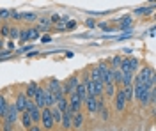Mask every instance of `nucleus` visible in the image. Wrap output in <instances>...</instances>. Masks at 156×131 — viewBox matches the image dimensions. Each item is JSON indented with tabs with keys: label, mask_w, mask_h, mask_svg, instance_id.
<instances>
[{
	"label": "nucleus",
	"mask_w": 156,
	"mask_h": 131,
	"mask_svg": "<svg viewBox=\"0 0 156 131\" xmlns=\"http://www.w3.org/2000/svg\"><path fill=\"white\" fill-rule=\"evenodd\" d=\"M133 85H147L149 89H154V69L153 67H140L133 74Z\"/></svg>",
	"instance_id": "nucleus-1"
},
{
	"label": "nucleus",
	"mask_w": 156,
	"mask_h": 131,
	"mask_svg": "<svg viewBox=\"0 0 156 131\" xmlns=\"http://www.w3.org/2000/svg\"><path fill=\"white\" fill-rule=\"evenodd\" d=\"M149 87L147 85H133V99H136V103L140 106H149Z\"/></svg>",
	"instance_id": "nucleus-2"
},
{
	"label": "nucleus",
	"mask_w": 156,
	"mask_h": 131,
	"mask_svg": "<svg viewBox=\"0 0 156 131\" xmlns=\"http://www.w3.org/2000/svg\"><path fill=\"white\" fill-rule=\"evenodd\" d=\"M112 106H114V110L119 112V113H122V112L126 110L128 103H126V98H124V92H122V87H121V89H115V94H114V98H112Z\"/></svg>",
	"instance_id": "nucleus-3"
},
{
	"label": "nucleus",
	"mask_w": 156,
	"mask_h": 131,
	"mask_svg": "<svg viewBox=\"0 0 156 131\" xmlns=\"http://www.w3.org/2000/svg\"><path fill=\"white\" fill-rule=\"evenodd\" d=\"M78 83H80V74H73V76L66 78V80L62 81V94L68 98L71 92H75V89H76Z\"/></svg>",
	"instance_id": "nucleus-4"
},
{
	"label": "nucleus",
	"mask_w": 156,
	"mask_h": 131,
	"mask_svg": "<svg viewBox=\"0 0 156 131\" xmlns=\"http://www.w3.org/2000/svg\"><path fill=\"white\" fill-rule=\"evenodd\" d=\"M41 128H43V131H51L53 129V119H51V112H50V108H41Z\"/></svg>",
	"instance_id": "nucleus-5"
},
{
	"label": "nucleus",
	"mask_w": 156,
	"mask_h": 131,
	"mask_svg": "<svg viewBox=\"0 0 156 131\" xmlns=\"http://www.w3.org/2000/svg\"><path fill=\"white\" fill-rule=\"evenodd\" d=\"M2 121L11 122V124H16V122L20 121V112L16 110L14 103H7V110H5V113H4Z\"/></svg>",
	"instance_id": "nucleus-6"
},
{
	"label": "nucleus",
	"mask_w": 156,
	"mask_h": 131,
	"mask_svg": "<svg viewBox=\"0 0 156 131\" xmlns=\"http://www.w3.org/2000/svg\"><path fill=\"white\" fill-rule=\"evenodd\" d=\"M46 89H48L51 94H53L55 103H57L58 98H62V96H64V94H62V81H58L57 78H50V80H48V85H46Z\"/></svg>",
	"instance_id": "nucleus-7"
},
{
	"label": "nucleus",
	"mask_w": 156,
	"mask_h": 131,
	"mask_svg": "<svg viewBox=\"0 0 156 131\" xmlns=\"http://www.w3.org/2000/svg\"><path fill=\"white\" fill-rule=\"evenodd\" d=\"M80 110H82V101H80L76 92H71L68 96V112L76 113V112H80Z\"/></svg>",
	"instance_id": "nucleus-8"
},
{
	"label": "nucleus",
	"mask_w": 156,
	"mask_h": 131,
	"mask_svg": "<svg viewBox=\"0 0 156 131\" xmlns=\"http://www.w3.org/2000/svg\"><path fill=\"white\" fill-rule=\"evenodd\" d=\"M82 106H85L87 108V112L94 117V115H98V98H94V96H87L85 98V101L82 103Z\"/></svg>",
	"instance_id": "nucleus-9"
},
{
	"label": "nucleus",
	"mask_w": 156,
	"mask_h": 131,
	"mask_svg": "<svg viewBox=\"0 0 156 131\" xmlns=\"http://www.w3.org/2000/svg\"><path fill=\"white\" fill-rule=\"evenodd\" d=\"M83 124H85V113L82 110L73 113V117H71V129H82Z\"/></svg>",
	"instance_id": "nucleus-10"
},
{
	"label": "nucleus",
	"mask_w": 156,
	"mask_h": 131,
	"mask_svg": "<svg viewBox=\"0 0 156 131\" xmlns=\"http://www.w3.org/2000/svg\"><path fill=\"white\" fill-rule=\"evenodd\" d=\"M27 96H25V92H18L16 96H14V106H16V110L21 113V112H25L27 108Z\"/></svg>",
	"instance_id": "nucleus-11"
},
{
	"label": "nucleus",
	"mask_w": 156,
	"mask_h": 131,
	"mask_svg": "<svg viewBox=\"0 0 156 131\" xmlns=\"http://www.w3.org/2000/svg\"><path fill=\"white\" fill-rule=\"evenodd\" d=\"M37 37H39L37 29H25V30H20V39L21 41H32V39H37Z\"/></svg>",
	"instance_id": "nucleus-12"
},
{
	"label": "nucleus",
	"mask_w": 156,
	"mask_h": 131,
	"mask_svg": "<svg viewBox=\"0 0 156 131\" xmlns=\"http://www.w3.org/2000/svg\"><path fill=\"white\" fill-rule=\"evenodd\" d=\"M39 87H41V85H39L37 81H30V83H27V87H25V96H27V98H29V99H34V98H36V94H37V91H39Z\"/></svg>",
	"instance_id": "nucleus-13"
},
{
	"label": "nucleus",
	"mask_w": 156,
	"mask_h": 131,
	"mask_svg": "<svg viewBox=\"0 0 156 131\" xmlns=\"http://www.w3.org/2000/svg\"><path fill=\"white\" fill-rule=\"evenodd\" d=\"M71 117H73V113L71 112H62V121H60V126H62V129L64 131H69L71 129Z\"/></svg>",
	"instance_id": "nucleus-14"
},
{
	"label": "nucleus",
	"mask_w": 156,
	"mask_h": 131,
	"mask_svg": "<svg viewBox=\"0 0 156 131\" xmlns=\"http://www.w3.org/2000/svg\"><path fill=\"white\" fill-rule=\"evenodd\" d=\"M131 23H133V18L131 16H122L121 20H119V29L124 32H131Z\"/></svg>",
	"instance_id": "nucleus-15"
},
{
	"label": "nucleus",
	"mask_w": 156,
	"mask_h": 131,
	"mask_svg": "<svg viewBox=\"0 0 156 131\" xmlns=\"http://www.w3.org/2000/svg\"><path fill=\"white\" fill-rule=\"evenodd\" d=\"M34 103H36L37 108H44V87H43V85L39 87L37 94H36V98H34Z\"/></svg>",
	"instance_id": "nucleus-16"
},
{
	"label": "nucleus",
	"mask_w": 156,
	"mask_h": 131,
	"mask_svg": "<svg viewBox=\"0 0 156 131\" xmlns=\"http://www.w3.org/2000/svg\"><path fill=\"white\" fill-rule=\"evenodd\" d=\"M115 85L114 83H105L103 85V98H107V99H112L114 98V94H115Z\"/></svg>",
	"instance_id": "nucleus-17"
},
{
	"label": "nucleus",
	"mask_w": 156,
	"mask_h": 131,
	"mask_svg": "<svg viewBox=\"0 0 156 131\" xmlns=\"http://www.w3.org/2000/svg\"><path fill=\"white\" fill-rule=\"evenodd\" d=\"M29 112V115H30V119H32V124H39L41 122V108H37V106H32Z\"/></svg>",
	"instance_id": "nucleus-18"
},
{
	"label": "nucleus",
	"mask_w": 156,
	"mask_h": 131,
	"mask_svg": "<svg viewBox=\"0 0 156 131\" xmlns=\"http://www.w3.org/2000/svg\"><path fill=\"white\" fill-rule=\"evenodd\" d=\"M20 122H21V126H23V129L25 131L32 126V119H30L29 112H21V113H20Z\"/></svg>",
	"instance_id": "nucleus-19"
},
{
	"label": "nucleus",
	"mask_w": 156,
	"mask_h": 131,
	"mask_svg": "<svg viewBox=\"0 0 156 131\" xmlns=\"http://www.w3.org/2000/svg\"><path fill=\"white\" fill-rule=\"evenodd\" d=\"M51 106H55V98H53V94L44 87V108H51Z\"/></svg>",
	"instance_id": "nucleus-20"
},
{
	"label": "nucleus",
	"mask_w": 156,
	"mask_h": 131,
	"mask_svg": "<svg viewBox=\"0 0 156 131\" xmlns=\"http://www.w3.org/2000/svg\"><path fill=\"white\" fill-rule=\"evenodd\" d=\"M75 92L78 94V98H80V101L83 103V101H85V98H87V89H85V85H83L82 81H80V83L76 85V89H75Z\"/></svg>",
	"instance_id": "nucleus-21"
},
{
	"label": "nucleus",
	"mask_w": 156,
	"mask_h": 131,
	"mask_svg": "<svg viewBox=\"0 0 156 131\" xmlns=\"http://www.w3.org/2000/svg\"><path fill=\"white\" fill-rule=\"evenodd\" d=\"M50 112H51V119H53V124H60V121H62V112L58 110L57 106H51V108H50Z\"/></svg>",
	"instance_id": "nucleus-22"
},
{
	"label": "nucleus",
	"mask_w": 156,
	"mask_h": 131,
	"mask_svg": "<svg viewBox=\"0 0 156 131\" xmlns=\"http://www.w3.org/2000/svg\"><path fill=\"white\" fill-rule=\"evenodd\" d=\"M121 60H122V57L115 55V57H112V59L107 62V64H108V67H110V69H119V66H121Z\"/></svg>",
	"instance_id": "nucleus-23"
},
{
	"label": "nucleus",
	"mask_w": 156,
	"mask_h": 131,
	"mask_svg": "<svg viewBox=\"0 0 156 131\" xmlns=\"http://www.w3.org/2000/svg\"><path fill=\"white\" fill-rule=\"evenodd\" d=\"M128 85H133V73H124V74H122L121 87H128Z\"/></svg>",
	"instance_id": "nucleus-24"
},
{
	"label": "nucleus",
	"mask_w": 156,
	"mask_h": 131,
	"mask_svg": "<svg viewBox=\"0 0 156 131\" xmlns=\"http://www.w3.org/2000/svg\"><path fill=\"white\" fill-rule=\"evenodd\" d=\"M55 106H57L60 112H66L68 110V98L66 96H62V98H58L57 103H55Z\"/></svg>",
	"instance_id": "nucleus-25"
},
{
	"label": "nucleus",
	"mask_w": 156,
	"mask_h": 131,
	"mask_svg": "<svg viewBox=\"0 0 156 131\" xmlns=\"http://www.w3.org/2000/svg\"><path fill=\"white\" fill-rule=\"evenodd\" d=\"M20 20H25V21H36L37 20V14L36 12H20Z\"/></svg>",
	"instance_id": "nucleus-26"
},
{
	"label": "nucleus",
	"mask_w": 156,
	"mask_h": 131,
	"mask_svg": "<svg viewBox=\"0 0 156 131\" xmlns=\"http://www.w3.org/2000/svg\"><path fill=\"white\" fill-rule=\"evenodd\" d=\"M122 92H124V98H126V103H131V101H133V85H128V87H122Z\"/></svg>",
	"instance_id": "nucleus-27"
},
{
	"label": "nucleus",
	"mask_w": 156,
	"mask_h": 131,
	"mask_svg": "<svg viewBox=\"0 0 156 131\" xmlns=\"http://www.w3.org/2000/svg\"><path fill=\"white\" fill-rule=\"evenodd\" d=\"M98 115H99V119H101L103 122H108L110 121V110H108V106L101 108V110L98 112Z\"/></svg>",
	"instance_id": "nucleus-28"
},
{
	"label": "nucleus",
	"mask_w": 156,
	"mask_h": 131,
	"mask_svg": "<svg viewBox=\"0 0 156 131\" xmlns=\"http://www.w3.org/2000/svg\"><path fill=\"white\" fill-rule=\"evenodd\" d=\"M7 103H9V101L5 99V96L0 94V119L4 117V113H5V110H7Z\"/></svg>",
	"instance_id": "nucleus-29"
},
{
	"label": "nucleus",
	"mask_w": 156,
	"mask_h": 131,
	"mask_svg": "<svg viewBox=\"0 0 156 131\" xmlns=\"http://www.w3.org/2000/svg\"><path fill=\"white\" fill-rule=\"evenodd\" d=\"M39 23H41V27L37 29V32H41V30L46 32L50 27H51V21H50V18H41V20H39Z\"/></svg>",
	"instance_id": "nucleus-30"
},
{
	"label": "nucleus",
	"mask_w": 156,
	"mask_h": 131,
	"mask_svg": "<svg viewBox=\"0 0 156 131\" xmlns=\"http://www.w3.org/2000/svg\"><path fill=\"white\" fill-rule=\"evenodd\" d=\"M153 9H154L153 5H151V7H138V9L135 11V14H138V16H142V14L147 16V14H151V12H153Z\"/></svg>",
	"instance_id": "nucleus-31"
},
{
	"label": "nucleus",
	"mask_w": 156,
	"mask_h": 131,
	"mask_svg": "<svg viewBox=\"0 0 156 131\" xmlns=\"http://www.w3.org/2000/svg\"><path fill=\"white\" fill-rule=\"evenodd\" d=\"M0 131H16V128H14V124H11V122L2 121V124H0Z\"/></svg>",
	"instance_id": "nucleus-32"
},
{
	"label": "nucleus",
	"mask_w": 156,
	"mask_h": 131,
	"mask_svg": "<svg viewBox=\"0 0 156 131\" xmlns=\"http://www.w3.org/2000/svg\"><path fill=\"white\" fill-rule=\"evenodd\" d=\"M138 64H140V62H138V59H135V57H129V66H131V73H133V74L138 71Z\"/></svg>",
	"instance_id": "nucleus-33"
},
{
	"label": "nucleus",
	"mask_w": 156,
	"mask_h": 131,
	"mask_svg": "<svg viewBox=\"0 0 156 131\" xmlns=\"http://www.w3.org/2000/svg\"><path fill=\"white\" fill-rule=\"evenodd\" d=\"M9 30H11V27L4 23V25L0 27V37H2V39H4V37H9Z\"/></svg>",
	"instance_id": "nucleus-34"
},
{
	"label": "nucleus",
	"mask_w": 156,
	"mask_h": 131,
	"mask_svg": "<svg viewBox=\"0 0 156 131\" xmlns=\"http://www.w3.org/2000/svg\"><path fill=\"white\" fill-rule=\"evenodd\" d=\"M64 27H66V30H75L76 29V20H68L64 23Z\"/></svg>",
	"instance_id": "nucleus-35"
},
{
	"label": "nucleus",
	"mask_w": 156,
	"mask_h": 131,
	"mask_svg": "<svg viewBox=\"0 0 156 131\" xmlns=\"http://www.w3.org/2000/svg\"><path fill=\"white\" fill-rule=\"evenodd\" d=\"M9 37H11V39H18V37H20V29H16V27H11Z\"/></svg>",
	"instance_id": "nucleus-36"
},
{
	"label": "nucleus",
	"mask_w": 156,
	"mask_h": 131,
	"mask_svg": "<svg viewBox=\"0 0 156 131\" xmlns=\"http://www.w3.org/2000/svg\"><path fill=\"white\" fill-rule=\"evenodd\" d=\"M0 20H9V11L0 9Z\"/></svg>",
	"instance_id": "nucleus-37"
},
{
	"label": "nucleus",
	"mask_w": 156,
	"mask_h": 131,
	"mask_svg": "<svg viewBox=\"0 0 156 131\" xmlns=\"http://www.w3.org/2000/svg\"><path fill=\"white\" fill-rule=\"evenodd\" d=\"M99 29L105 30V32H114V29H112L110 25H107V23H99Z\"/></svg>",
	"instance_id": "nucleus-38"
},
{
	"label": "nucleus",
	"mask_w": 156,
	"mask_h": 131,
	"mask_svg": "<svg viewBox=\"0 0 156 131\" xmlns=\"http://www.w3.org/2000/svg\"><path fill=\"white\" fill-rule=\"evenodd\" d=\"M11 55H12V51H0V60H2V59H9Z\"/></svg>",
	"instance_id": "nucleus-39"
},
{
	"label": "nucleus",
	"mask_w": 156,
	"mask_h": 131,
	"mask_svg": "<svg viewBox=\"0 0 156 131\" xmlns=\"http://www.w3.org/2000/svg\"><path fill=\"white\" fill-rule=\"evenodd\" d=\"M27 131H43V128H41L39 124H32V126H30Z\"/></svg>",
	"instance_id": "nucleus-40"
},
{
	"label": "nucleus",
	"mask_w": 156,
	"mask_h": 131,
	"mask_svg": "<svg viewBox=\"0 0 156 131\" xmlns=\"http://www.w3.org/2000/svg\"><path fill=\"white\" fill-rule=\"evenodd\" d=\"M85 25H87L89 29H92V27H94L96 23H94V20H90V18H87V20H85Z\"/></svg>",
	"instance_id": "nucleus-41"
},
{
	"label": "nucleus",
	"mask_w": 156,
	"mask_h": 131,
	"mask_svg": "<svg viewBox=\"0 0 156 131\" xmlns=\"http://www.w3.org/2000/svg\"><path fill=\"white\" fill-rule=\"evenodd\" d=\"M55 29H57V32H64V30H66V27H64V23H60V25H57Z\"/></svg>",
	"instance_id": "nucleus-42"
},
{
	"label": "nucleus",
	"mask_w": 156,
	"mask_h": 131,
	"mask_svg": "<svg viewBox=\"0 0 156 131\" xmlns=\"http://www.w3.org/2000/svg\"><path fill=\"white\" fill-rule=\"evenodd\" d=\"M41 41H43V43H50V41H51V37H50V36H43V37H41Z\"/></svg>",
	"instance_id": "nucleus-43"
},
{
	"label": "nucleus",
	"mask_w": 156,
	"mask_h": 131,
	"mask_svg": "<svg viewBox=\"0 0 156 131\" xmlns=\"http://www.w3.org/2000/svg\"><path fill=\"white\" fill-rule=\"evenodd\" d=\"M7 48H9V51L14 50V43H12V41H9V43H7Z\"/></svg>",
	"instance_id": "nucleus-44"
},
{
	"label": "nucleus",
	"mask_w": 156,
	"mask_h": 131,
	"mask_svg": "<svg viewBox=\"0 0 156 131\" xmlns=\"http://www.w3.org/2000/svg\"><path fill=\"white\" fill-rule=\"evenodd\" d=\"M2 48H4V39L0 37V51H2Z\"/></svg>",
	"instance_id": "nucleus-45"
},
{
	"label": "nucleus",
	"mask_w": 156,
	"mask_h": 131,
	"mask_svg": "<svg viewBox=\"0 0 156 131\" xmlns=\"http://www.w3.org/2000/svg\"><path fill=\"white\" fill-rule=\"evenodd\" d=\"M0 21H2V20H0Z\"/></svg>",
	"instance_id": "nucleus-46"
}]
</instances>
